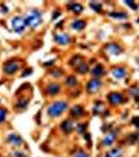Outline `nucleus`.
I'll return each mask as SVG.
<instances>
[{"mask_svg":"<svg viewBox=\"0 0 139 157\" xmlns=\"http://www.w3.org/2000/svg\"><path fill=\"white\" fill-rule=\"evenodd\" d=\"M67 109H68V103L64 102V100H58V102L51 103L50 106H49L47 114L50 115V117L54 118V117H58V115H61Z\"/></svg>","mask_w":139,"mask_h":157,"instance_id":"nucleus-1","label":"nucleus"},{"mask_svg":"<svg viewBox=\"0 0 139 157\" xmlns=\"http://www.w3.org/2000/svg\"><path fill=\"white\" fill-rule=\"evenodd\" d=\"M40 21H42V14H40L39 10H32V11H29V14L25 17V24L29 28L39 27Z\"/></svg>","mask_w":139,"mask_h":157,"instance_id":"nucleus-2","label":"nucleus"},{"mask_svg":"<svg viewBox=\"0 0 139 157\" xmlns=\"http://www.w3.org/2000/svg\"><path fill=\"white\" fill-rule=\"evenodd\" d=\"M25 27H27V24H25V18L24 17H14V18L11 20V28L15 31L17 33H22L25 29Z\"/></svg>","mask_w":139,"mask_h":157,"instance_id":"nucleus-3","label":"nucleus"},{"mask_svg":"<svg viewBox=\"0 0 139 157\" xmlns=\"http://www.w3.org/2000/svg\"><path fill=\"white\" fill-rule=\"evenodd\" d=\"M125 100L124 95L120 93V92H111V93L107 95V102L113 106H118V104H122Z\"/></svg>","mask_w":139,"mask_h":157,"instance_id":"nucleus-4","label":"nucleus"},{"mask_svg":"<svg viewBox=\"0 0 139 157\" xmlns=\"http://www.w3.org/2000/svg\"><path fill=\"white\" fill-rule=\"evenodd\" d=\"M100 86H102V81H100L99 78H93L86 84V91H88L89 93H96L100 89Z\"/></svg>","mask_w":139,"mask_h":157,"instance_id":"nucleus-5","label":"nucleus"},{"mask_svg":"<svg viewBox=\"0 0 139 157\" xmlns=\"http://www.w3.org/2000/svg\"><path fill=\"white\" fill-rule=\"evenodd\" d=\"M3 69H4V73H6V74L13 75V74H15L20 69V64L17 63V61H14V60H13V61H7V63L4 64Z\"/></svg>","mask_w":139,"mask_h":157,"instance_id":"nucleus-6","label":"nucleus"},{"mask_svg":"<svg viewBox=\"0 0 139 157\" xmlns=\"http://www.w3.org/2000/svg\"><path fill=\"white\" fill-rule=\"evenodd\" d=\"M111 74L114 78L117 79H122L127 77V69L124 68V67H114V68L111 69Z\"/></svg>","mask_w":139,"mask_h":157,"instance_id":"nucleus-7","label":"nucleus"},{"mask_svg":"<svg viewBox=\"0 0 139 157\" xmlns=\"http://www.w3.org/2000/svg\"><path fill=\"white\" fill-rule=\"evenodd\" d=\"M61 92V86L58 84H56V82H53V84H50L46 88V93L49 95V96H54V95H58Z\"/></svg>","mask_w":139,"mask_h":157,"instance_id":"nucleus-8","label":"nucleus"},{"mask_svg":"<svg viewBox=\"0 0 139 157\" xmlns=\"http://www.w3.org/2000/svg\"><path fill=\"white\" fill-rule=\"evenodd\" d=\"M54 40L58 45H68L71 42V38L67 35V33H56L54 35Z\"/></svg>","mask_w":139,"mask_h":157,"instance_id":"nucleus-9","label":"nucleus"},{"mask_svg":"<svg viewBox=\"0 0 139 157\" xmlns=\"http://www.w3.org/2000/svg\"><path fill=\"white\" fill-rule=\"evenodd\" d=\"M106 50L109 51L110 54H120V53H122V47L118 43H109L106 46Z\"/></svg>","mask_w":139,"mask_h":157,"instance_id":"nucleus-10","label":"nucleus"},{"mask_svg":"<svg viewBox=\"0 0 139 157\" xmlns=\"http://www.w3.org/2000/svg\"><path fill=\"white\" fill-rule=\"evenodd\" d=\"M91 73H92V75H93L95 78H99L100 79V77L106 75V69H104V67H103L102 64H96V65H95V68L92 69Z\"/></svg>","mask_w":139,"mask_h":157,"instance_id":"nucleus-11","label":"nucleus"},{"mask_svg":"<svg viewBox=\"0 0 139 157\" xmlns=\"http://www.w3.org/2000/svg\"><path fill=\"white\" fill-rule=\"evenodd\" d=\"M73 129H74V124L71 120H64L63 122H61V131H63L64 133H70Z\"/></svg>","mask_w":139,"mask_h":157,"instance_id":"nucleus-12","label":"nucleus"},{"mask_svg":"<svg viewBox=\"0 0 139 157\" xmlns=\"http://www.w3.org/2000/svg\"><path fill=\"white\" fill-rule=\"evenodd\" d=\"M115 138H117V133H115V132L107 133V135L104 136V139H103V145H104V146L113 145V143H114V140H115Z\"/></svg>","mask_w":139,"mask_h":157,"instance_id":"nucleus-13","label":"nucleus"},{"mask_svg":"<svg viewBox=\"0 0 139 157\" xmlns=\"http://www.w3.org/2000/svg\"><path fill=\"white\" fill-rule=\"evenodd\" d=\"M7 140L10 143H13V145H22V138L18 135H15V133H10L7 136Z\"/></svg>","mask_w":139,"mask_h":157,"instance_id":"nucleus-14","label":"nucleus"},{"mask_svg":"<svg viewBox=\"0 0 139 157\" xmlns=\"http://www.w3.org/2000/svg\"><path fill=\"white\" fill-rule=\"evenodd\" d=\"M85 114V110H84V107L82 106H78V104H77V106H74L73 109H71V115H73V117H82V115Z\"/></svg>","mask_w":139,"mask_h":157,"instance_id":"nucleus-15","label":"nucleus"},{"mask_svg":"<svg viewBox=\"0 0 139 157\" xmlns=\"http://www.w3.org/2000/svg\"><path fill=\"white\" fill-rule=\"evenodd\" d=\"M85 27H86V22H85L84 20H75V21L71 24V28L75 31H82Z\"/></svg>","mask_w":139,"mask_h":157,"instance_id":"nucleus-16","label":"nucleus"},{"mask_svg":"<svg viewBox=\"0 0 139 157\" xmlns=\"http://www.w3.org/2000/svg\"><path fill=\"white\" fill-rule=\"evenodd\" d=\"M104 157H122V150H121L120 148H114L107 151Z\"/></svg>","mask_w":139,"mask_h":157,"instance_id":"nucleus-17","label":"nucleus"},{"mask_svg":"<svg viewBox=\"0 0 139 157\" xmlns=\"http://www.w3.org/2000/svg\"><path fill=\"white\" fill-rule=\"evenodd\" d=\"M67 9L68 10H73L74 13H82V10H84V7L81 6V4H78V3H74V2H71V3H68L67 4Z\"/></svg>","mask_w":139,"mask_h":157,"instance_id":"nucleus-18","label":"nucleus"},{"mask_svg":"<svg viewBox=\"0 0 139 157\" xmlns=\"http://www.w3.org/2000/svg\"><path fill=\"white\" fill-rule=\"evenodd\" d=\"M75 71L77 73H79V74H88L89 73V65L86 63H82V64H79L78 67H75Z\"/></svg>","mask_w":139,"mask_h":157,"instance_id":"nucleus-19","label":"nucleus"},{"mask_svg":"<svg viewBox=\"0 0 139 157\" xmlns=\"http://www.w3.org/2000/svg\"><path fill=\"white\" fill-rule=\"evenodd\" d=\"M109 15L111 17V18H118V20H125L128 17V15L122 11H110Z\"/></svg>","mask_w":139,"mask_h":157,"instance_id":"nucleus-20","label":"nucleus"},{"mask_svg":"<svg viewBox=\"0 0 139 157\" xmlns=\"http://www.w3.org/2000/svg\"><path fill=\"white\" fill-rule=\"evenodd\" d=\"M66 85L70 86V88H74V86L78 85V81H77V78L74 75H70V77H67V79H66Z\"/></svg>","mask_w":139,"mask_h":157,"instance_id":"nucleus-21","label":"nucleus"},{"mask_svg":"<svg viewBox=\"0 0 139 157\" xmlns=\"http://www.w3.org/2000/svg\"><path fill=\"white\" fill-rule=\"evenodd\" d=\"M84 63V58L82 56H74L71 60H70V65H74V67H78L79 64Z\"/></svg>","mask_w":139,"mask_h":157,"instance_id":"nucleus-22","label":"nucleus"},{"mask_svg":"<svg viewBox=\"0 0 139 157\" xmlns=\"http://www.w3.org/2000/svg\"><path fill=\"white\" fill-rule=\"evenodd\" d=\"M99 111H103V103L100 102V100H96V102H95V109H93V113H95V114H97Z\"/></svg>","mask_w":139,"mask_h":157,"instance_id":"nucleus-23","label":"nucleus"},{"mask_svg":"<svg viewBox=\"0 0 139 157\" xmlns=\"http://www.w3.org/2000/svg\"><path fill=\"white\" fill-rule=\"evenodd\" d=\"M89 6H91L96 13H102V4L97 3V2H91V3H89Z\"/></svg>","mask_w":139,"mask_h":157,"instance_id":"nucleus-24","label":"nucleus"},{"mask_svg":"<svg viewBox=\"0 0 139 157\" xmlns=\"http://www.w3.org/2000/svg\"><path fill=\"white\" fill-rule=\"evenodd\" d=\"M128 140H130L131 143L139 142V133H131V135L128 136Z\"/></svg>","mask_w":139,"mask_h":157,"instance_id":"nucleus-25","label":"nucleus"},{"mask_svg":"<svg viewBox=\"0 0 139 157\" xmlns=\"http://www.w3.org/2000/svg\"><path fill=\"white\" fill-rule=\"evenodd\" d=\"M124 3L127 4L128 7H131V9H133V10H136V9H138V6H136V3H135V2H132V0H124Z\"/></svg>","mask_w":139,"mask_h":157,"instance_id":"nucleus-26","label":"nucleus"},{"mask_svg":"<svg viewBox=\"0 0 139 157\" xmlns=\"http://www.w3.org/2000/svg\"><path fill=\"white\" fill-rule=\"evenodd\" d=\"M27 103H28V100L27 99H24V100H20L17 104H15V107L17 109H21V107H27Z\"/></svg>","mask_w":139,"mask_h":157,"instance_id":"nucleus-27","label":"nucleus"},{"mask_svg":"<svg viewBox=\"0 0 139 157\" xmlns=\"http://www.w3.org/2000/svg\"><path fill=\"white\" fill-rule=\"evenodd\" d=\"M130 92H131V95H132V96L139 97V89L136 88V86H133V88H130Z\"/></svg>","mask_w":139,"mask_h":157,"instance_id":"nucleus-28","label":"nucleus"},{"mask_svg":"<svg viewBox=\"0 0 139 157\" xmlns=\"http://www.w3.org/2000/svg\"><path fill=\"white\" fill-rule=\"evenodd\" d=\"M6 115H7V111L4 109H0V122H3L6 120Z\"/></svg>","mask_w":139,"mask_h":157,"instance_id":"nucleus-29","label":"nucleus"},{"mask_svg":"<svg viewBox=\"0 0 139 157\" xmlns=\"http://www.w3.org/2000/svg\"><path fill=\"white\" fill-rule=\"evenodd\" d=\"M86 125H88V124H85V122H84V124H79V127H77V131H78L79 133H82L85 129H86Z\"/></svg>","mask_w":139,"mask_h":157,"instance_id":"nucleus-30","label":"nucleus"},{"mask_svg":"<svg viewBox=\"0 0 139 157\" xmlns=\"http://www.w3.org/2000/svg\"><path fill=\"white\" fill-rule=\"evenodd\" d=\"M131 122H132V125H135L136 128H139V115L138 117H133L132 120H131Z\"/></svg>","mask_w":139,"mask_h":157,"instance_id":"nucleus-31","label":"nucleus"},{"mask_svg":"<svg viewBox=\"0 0 139 157\" xmlns=\"http://www.w3.org/2000/svg\"><path fill=\"white\" fill-rule=\"evenodd\" d=\"M74 157H89V156L85 153V151H78V153H77Z\"/></svg>","mask_w":139,"mask_h":157,"instance_id":"nucleus-32","label":"nucleus"},{"mask_svg":"<svg viewBox=\"0 0 139 157\" xmlns=\"http://www.w3.org/2000/svg\"><path fill=\"white\" fill-rule=\"evenodd\" d=\"M50 74H51V75H53V77H60L63 73H61L60 69H57V71H50Z\"/></svg>","mask_w":139,"mask_h":157,"instance_id":"nucleus-33","label":"nucleus"},{"mask_svg":"<svg viewBox=\"0 0 139 157\" xmlns=\"http://www.w3.org/2000/svg\"><path fill=\"white\" fill-rule=\"evenodd\" d=\"M58 17H60V11H54V13H53V17H51V20L54 21V20H57Z\"/></svg>","mask_w":139,"mask_h":157,"instance_id":"nucleus-34","label":"nucleus"},{"mask_svg":"<svg viewBox=\"0 0 139 157\" xmlns=\"http://www.w3.org/2000/svg\"><path fill=\"white\" fill-rule=\"evenodd\" d=\"M29 74H32V69L27 68V71H24V73H22V77H27V75H29Z\"/></svg>","mask_w":139,"mask_h":157,"instance_id":"nucleus-35","label":"nucleus"},{"mask_svg":"<svg viewBox=\"0 0 139 157\" xmlns=\"http://www.w3.org/2000/svg\"><path fill=\"white\" fill-rule=\"evenodd\" d=\"M56 63V60H51V61H47V63H45L43 65L45 67H49V65H51V64H54Z\"/></svg>","mask_w":139,"mask_h":157,"instance_id":"nucleus-36","label":"nucleus"},{"mask_svg":"<svg viewBox=\"0 0 139 157\" xmlns=\"http://www.w3.org/2000/svg\"><path fill=\"white\" fill-rule=\"evenodd\" d=\"M14 156H15V157H27L25 154H22L21 151H17V153H14Z\"/></svg>","mask_w":139,"mask_h":157,"instance_id":"nucleus-37","label":"nucleus"},{"mask_svg":"<svg viewBox=\"0 0 139 157\" xmlns=\"http://www.w3.org/2000/svg\"><path fill=\"white\" fill-rule=\"evenodd\" d=\"M85 139H86V140H89V143H91V135H88V133H85Z\"/></svg>","mask_w":139,"mask_h":157,"instance_id":"nucleus-38","label":"nucleus"}]
</instances>
